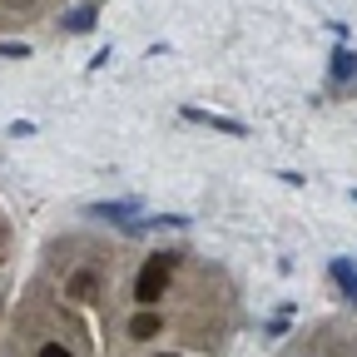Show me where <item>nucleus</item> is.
<instances>
[{
    "instance_id": "nucleus-1",
    "label": "nucleus",
    "mask_w": 357,
    "mask_h": 357,
    "mask_svg": "<svg viewBox=\"0 0 357 357\" xmlns=\"http://www.w3.org/2000/svg\"><path fill=\"white\" fill-rule=\"evenodd\" d=\"M174 268H178V253H154V258L139 268V278H134V298H139L144 307H149V303H159V298L169 293Z\"/></svg>"
},
{
    "instance_id": "nucleus-2",
    "label": "nucleus",
    "mask_w": 357,
    "mask_h": 357,
    "mask_svg": "<svg viewBox=\"0 0 357 357\" xmlns=\"http://www.w3.org/2000/svg\"><path fill=\"white\" fill-rule=\"evenodd\" d=\"M333 278H337L342 298H347V303H357V268H352L347 258H333Z\"/></svg>"
},
{
    "instance_id": "nucleus-3",
    "label": "nucleus",
    "mask_w": 357,
    "mask_h": 357,
    "mask_svg": "<svg viewBox=\"0 0 357 357\" xmlns=\"http://www.w3.org/2000/svg\"><path fill=\"white\" fill-rule=\"evenodd\" d=\"M95 15H100V0H84L79 10H70V15H65V30H75V35H79V30L95 25Z\"/></svg>"
},
{
    "instance_id": "nucleus-4",
    "label": "nucleus",
    "mask_w": 357,
    "mask_h": 357,
    "mask_svg": "<svg viewBox=\"0 0 357 357\" xmlns=\"http://www.w3.org/2000/svg\"><path fill=\"white\" fill-rule=\"evenodd\" d=\"M89 213H95V218H114V223H124V229H129V213H139V204H95V208H89Z\"/></svg>"
},
{
    "instance_id": "nucleus-5",
    "label": "nucleus",
    "mask_w": 357,
    "mask_h": 357,
    "mask_svg": "<svg viewBox=\"0 0 357 357\" xmlns=\"http://www.w3.org/2000/svg\"><path fill=\"white\" fill-rule=\"evenodd\" d=\"M95 283H100V273H95V268H79V273L70 278V298L89 303V293H95Z\"/></svg>"
},
{
    "instance_id": "nucleus-6",
    "label": "nucleus",
    "mask_w": 357,
    "mask_h": 357,
    "mask_svg": "<svg viewBox=\"0 0 357 357\" xmlns=\"http://www.w3.org/2000/svg\"><path fill=\"white\" fill-rule=\"evenodd\" d=\"M189 119L194 124H208V129H223V134H248L238 119H218V114H204V109H189Z\"/></svg>"
},
{
    "instance_id": "nucleus-7",
    "label": "nucleus",
    "mask_w": 357,
    "mask_h": 357,
    "mask_svg": "<svg viewBox=\"0 0 357 357\" xmlns=\"http://www.w3.org/2000/svg\"><path fill=\"white\" fill-rule=\"evenodd\" d=\"M159 328H164V323L154 318V312H134V323H129V337H139V342H144V337H154Z\"/></svg>"
},
{
    "instance_id": "nucleus-8",
    "label": "nucleus",
    "mask_w": 357,
    "mask_h": 357,
    "mask_svg": "<svg viewBox=\"0 0 357 357\" xmlns=\"http://www.w3.org/2000/svg\"><path fill=\"white\" fill-rule=\"evenodd\" d=\"M333 75H337V79H352V75H357V55H352V50H337V55H333Z\"/></svg>"
},
{
    "instance_id": "nucleus-9",
    "label": "nucleus",
    "mask_w": 357,
    "mask_h": 357,
    "mask_svg": "<svg viewBox=\"0 0 357 357\" xmlns=\"http://www.w3.org/2000/svg\"><path fill=\"white\" fill-rule=\"evenodd\" d=\"M40 357H70V347H60V342H45V347H40Z\"/></svg>"
},
{
    "instance_id": "nucleus-10",
    "label": "nucleus",
    "mask_w": 357,
    "mask_h": 357,
    "mask_svg": "<svg viewBox=\"0 0 357 357\" xmlns=\"http://www.w3.org/2000/svg\"><path fill=\"white\" fill-rule=\"evenodd\" d=\"M0 55H10V60H25L30 50H25V45H0Z\"/></svg>"
},
{
    "instance_id": "nucleus-11",
    "label": "nucleus",
    "mask_w": 357,
    "mask_h": 357,
    "mask_svg": "<svg viewBox=\"0 0 357 357\" xmlns=\"http://www.w3.org/2000/svg\"><path fill=\"white\" fill-rule=\"evenodd\" d=\"M164 357H174V352H164Z\"/></svg>"
}]
</instances>
